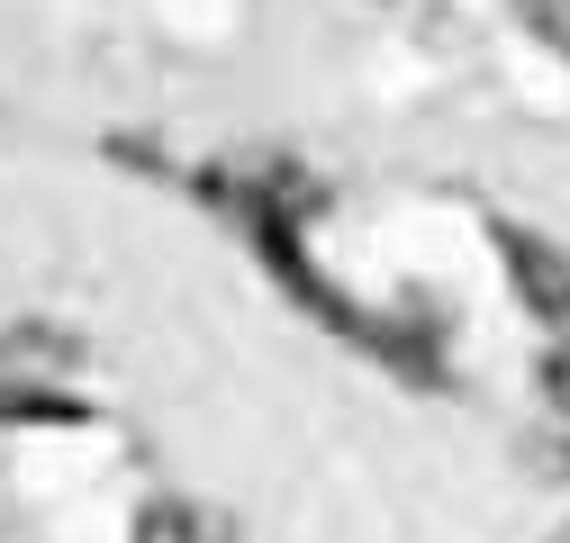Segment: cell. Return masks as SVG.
<instances>
[{"label": "cell", "instance_id": "obj_1", "mask_svg": "<svg viewBox=\"0 0 570 543\" xmlns=\"http://www.w3.org/2000/svg\"><path fill=\"white\" fill-rule=\"evenodd\" d=\"M508 272H517V290H525V308H534V317L570 326V254H561V245H543V236L508 227Z\"/></svg>", "mask_w": 570, "mask_h": 543}, {"label": "cell", "instance_id": "obj_3", "mask_svg": "<svg viewBox=\"0 0 570 543\" xmlns=\"http://www.w3.org/2000/svg\"><path fill=\"white\" fill-rule=\"evenodd\" d=\"M552 398L570 407V354H552Z\"/></svg>", "mask_w": 570, "mask_h": 543}, {"label": "cell", "instance_id": "obj_2", "mask_svg": "<svg viewBox=\"0 0 570 543\" xmlns=\"http://www.w3.org/2000/svg\"><path fill=\"white\" fill-rule=\"evenodd\" d=\"M136 543H236V525L218 507H199V498H155L136 516Z\"/></svg>", "mask_w": 570, "mask_h": 543}]
</instances>
